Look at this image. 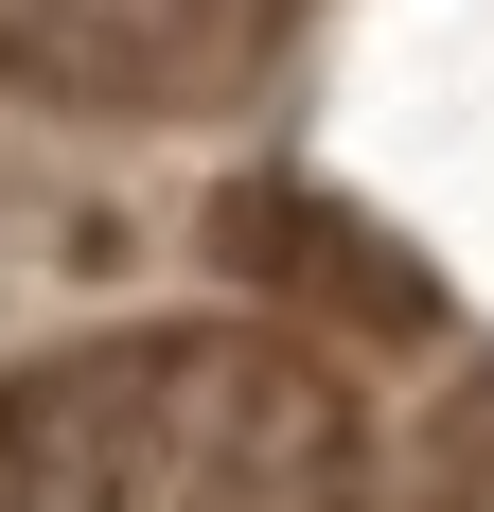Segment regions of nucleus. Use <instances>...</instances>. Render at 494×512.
Listing matches in <instances>:
<instances>
[{"label":"nucleus","instance_id":"nucleus-1","mask_svg":"<svg viewBox=\"0 0 494 512\" xmlns=\"http://www.w3.org/2000/svg\"><path fill=\"white\" fill-rule=\"evenodd\" d=\"M0 512H371V460L283 336H89L0 389Z\"/></svg>","mask_w":494,"mask_h":512},{"label":"nucleus","instance_id":"nucleus-2","mask_svg":"<svg viewBox=\"0 0 494 512\" xmlns=\"http://www.w3.org/2000/svg\"><path fill=\"white\" fill-rule=\"evenodd\" d=\"M283 36V0H0V71L71 106H195Z\"/></svg>","mask_w":494,"mask_h":512},{"label":"nucleus","instance_id":"nucleus-3","mask_svg":"<svg viewBox=\"0 0 494 512\" xmlns=\"http://www.w3.org/2000/svg\"><path fill=\"white\" fill-rule=\"evenodd\" d=\"M406 512H494V371H459L424 407V460H406Z\"/></svg>","mask_w":494,"mask_h":512}]
</instances>
